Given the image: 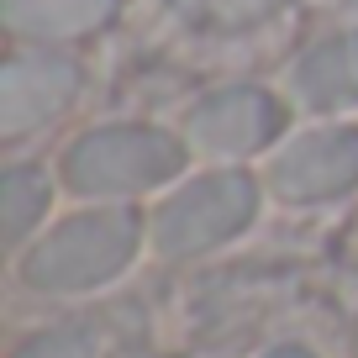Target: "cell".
I'll return each mask as SVG.
<instances>
[{
    "instance_id": "obj_9",
    "label": "cell",
    "mask_w": 358,
    "mask_h": 358,
    "mask_svg": "<svg viewBox=\"0 0 358 358\" xmlns=\"http://www.w3.org/2000/svg\"><path fill=\"white\" fill-rule=\"evenodd\" d=\"M48 206H53V179L37 164H11L0 174V232L11 248H22L43 227Z\"/></svg>"
},
{
    "instance_id": "obj_8",
    "label": "cell",
    "mask_w": 358,
    "mask_h": 358,
    "mask_svg": "<svg viewBox=\"0 0 358 358\" xmlns=\"http://www.w3.org/2000/svg\"><path fill=\"white\" fill-rule=\"evenodd\" d=\"M122 0H0L6 32L32 48H64L116 22Z\"/></svg>"
},
{
    "instance_id": "obj_2",
    "label": "cell",
    "mask_w": 358,
    "mask_h": 358,
    "mask_svg": "<svg viewBox=\"0 0 358 358\" xmlns=\"http://www.w3.org/2000/svg\"><path fill=\"white\" fill-rule=\"evenodd\" d=\"M190 143L164 127H95L64 148V185L79 201H137L185 174Z\"/></svg>"
},
{
    "instance_id": "obj_11",
    "label": "cell",
    "mask_w": 358,
    "mask_h": 358,
    "mask_svg": "<svg viewBox=\"0 0 358 358\" xmlns=\"http://www.w3.org/2000/svg\"><path fill=\"white\" fill-rule=\"evenodd\" d=\"M264 358H316L311 348H301V343H280V348H268Z\"/></svg>"
},
{
    "instance_id": "obj_12",
    "label": "cell",
    "mask_w": 358,
    "mask_h": 358,
    "mask_svg": "<svg viewBox=\"0 0 358 358\" xmlns=\"http://www.w3.org/2000/svg\"><path fill=\"white\" fill-rule=\"evenodd\" d=\"M353 358H358V337H353Z\"/></svg>"
},
{
    "instance_id": "obj_10",
    "label": "cell",
    "mask_w": 358,
    "mask_h": 358,
    "mask_svg": "<svg viewBox=\"0 0 358 358\" xmlns=\"http://www.w3.org/2000/svg\"><path fill=\"white\" fill-rule=\"evenodd\" d=\"M16 358H95V332L85 322H64L37 332L32 343L16 348Z\"/></svg>"
},
{
    "instance_id": "obj_1",
    "label": "cell",
    "mask_w": 358,
    "mask_h": 358,
    "mask_svg": "<svg viewBox=\"0 0 358 358\" xmlns=\"http://www.w3.org/2000/svg\"><path fill=\"white\" fill-rule=\"evenodd\" d=\"M148 222L127 201H101L64 216L22 253V285L37 295H85L137 264Z\"/></svg>"
},
{
    "instance_id": "obj_5",
    "label": "cell",
    "mask_w": 358,
    "mask_h": 358,
    "mask_svg": "<svg viewBox=\"0 0 358 358\" xmlns=\"http://www.w3.org/2000/svg\"><path fill=\"white\" fill-rule=\"evenodd\" d=\"M85 90V69L58 48L22 43L0 64V143H22L69 111Z\"/></svg>"
},
{
    "instance_id": "obj_3",
    "label": "cell",
    "mask_w": 358,
    "mask_h": 358,
    "mask_svg": "<svg viewBox=\"0 0 358 358\" xmlns=\"http://www.w3.org/2000/svg\"><path fill=\"white\" fill-rule=\"evenodd\" d=\"M264 190L243 169H211L169 190L148 216V243L158 258H201L211 248L232 243L237 232L258 222Z\"/></svg>"
},
{
    "instance_id": "obj_7",
    "label": "cell",
    "mask_w": 358,
    "mask_h": 358,
    "mask_svg": "<svg viewBox=\"0 0 358 358\" xmlns=\"http://www.w3.org/2000/svg\"><path fill=\"white\" fill-rule=\"evenodd\" d=\"M290 101L311 116L353 111L358 106V32H332L295 58Z\"/></svg>"
},
{
    "instance_id": "obj_4",
    "label": "cell",
    "mask_w": 358,
    "mask_h": 358,
    "mask_svg": "<svg viewBox=\"0 0 358 358\" xmlns=\"http://www.w3.org/2000/svg\"><path fill=\"white\" fill-rule=\"evenodd\" d=\"M264 185L285 206H327L358 190V122H332L274 148Z\"/></svg>"
},
{
    "instance_id": "obj_6",
    "label": "cell",
    "mask_w": 358,
    "mask_h": 358,
    "mask_svg": "<svg viewBox=\"0 0 358 358\" xmlns=\"http://www.w3.org/2000/svg\"><path fill=\"white\" fill-rule=\"evenodd\" d=\"M285 106L258 85H227L216 95L190 106L185 116V143L201 158H248L264 153L285 137Z\"/></svg>"
}]
</instances>
